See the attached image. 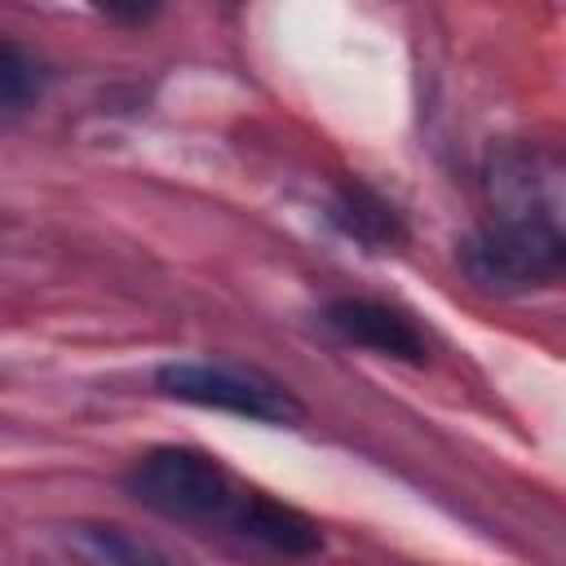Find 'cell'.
<instances>
[{"label": "cell", "instance_id": "cell-6", "mask_svg": "<svg viewBox=\"0 0 566 566\" xmlns=\"http://www.w3.org/2000/svg\"><path fill=\"white\" fill-rule=\"evenodd\" d=\"M35 93H40V66L13 40H4L0 44V102H4V111H22Z\"/></svg>", "mask_w": 566, "mask_h": 566}, {"label": "cell", "instance_id": "cell-5", "mask_svg": "<svg viewBox=\"0 0 566 566\" xmlns=\"http://www.w3.org/2000/svg\"><path fill=\"white\" fill-rule=\"evenodd\" d=\"M332 221H336L349 239H358L363 248H371V252H385V248H394V243L402 239V226H398L394 208H389L385 199H376L371 190H363V186H345V190L336 195Z\"/></svg>", "mask_w": 566, "mask_h": 566}, {"label": "cell", "instance_id": "cell-4", "mask_svg": "<svg viewBox=\"0 0 566 566\" xmlns=\"http://www.w3.org/2000/svg\"><path fill=\"white\" fill-rule=\"evenodd\" d=\"M66 553L75 566H186L164 544L115 526V522H75L66 526Z\"/></svg>", "mask_w": 566, "mask_h": 566}, {"label": "cell", "instance_id": "cell-3", "mask_svg": "<svg viewBox=\"0 0 566 566\" xmlns=\"http://www.w3.org/2000/svg\"><path fill=\"white\" fill-rule=\"evenodd\" d=\"M323 323L358 345V349H371L380 358H398V363H424L429 358V340L424 332L394 305H380V301H367V296H340L323 310Z\"/></svg>", "mask_w": 566, "mask_h": 566}, {"label": "cell", "instance_id": "cell-2", "mask_svg": "<svg viewBox=\"0 0 566 566\" xmlns=\"http://www.w3.org/2000/svg\"><path fill=\"white\" fill-rule=\"evenodd\" d=\"M155 385L164 398L208 411H230L256 424H301L305 416V407L292 398L287 385L234 363H164L155 371Z\"/></svg>", "mask_w": 566, "mask_h": 566}, {"label": "cell", "instance_id": "cell-1", "mask_svg": "<svg viewBox=\"0 0 566 566\" xmlns=\"http://www.w3.org/2000/svg\"><path fill=\"white\" fill-rule=\"evenodd\" d=\"M124 486L142 509L181 526L226 531L283 557H310L323 548V526L314 517L239 482L199 447H150L133 460Z\"/></svg>", "mask_w": 566, "mask_h": 566}]
</instances>
